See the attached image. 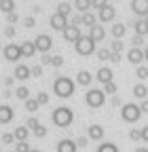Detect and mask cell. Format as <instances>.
<instances>
[{
    "mask_svg": "<svg viewBox=\"0 0 148 152\" xmlns=\"http://www.w3.org/2000/svg\"><path fill=\"white\" fill-rule=\"evenodd\" d=\"M53 93L57 95V97H70V95L74 93V83L68 78V76H59V78H55L53 83Z\"/></svg>",
    "mask_w": 148,
    "mask_h": 152,
    "instance_id": "6da1fadb",
    "label": "cell"
},
{
    "mask_svg": "<svg viewBox=\"0 0 148 152\" xmlns=\"http://www.w3.org/2000/svg\"><path fill=\"white\" fill-rule=\"evenodd\" d=\"M53 123H55V127H68L72 121H74V114H72V110L70 108H66V106H62V108H57V110H53Z\"/></svg>",
    "mask_w": 148,
    "mask_h": 152,
    "instance_id": "7a4b0ae2",
    "label": "cell"
},
{
    "mask_svg": "<svg viewBox=\"0 0 148 152\" xmlns=\"http://www.w3.org/2000/svg\"><path fill=\"white\" fill-rule=\"evenodd\" d=\"M85 102L89 108H102L104 102H106V93L102 89H89L87 95H85Z\"/></svg>",
    "mask_w": 148,
    "mask_h": 152,
    "instance_id": "3957f363",
    "label": "cell"
},
{
    "mask_svg": "<svg viewBox=\"0 0 148 152\" xmlns=\"http://www.w3.org/2000/svg\"><path fill=\"white\" fill-rule=\"evenodd\" d=\"M74 49H76L78 55H91L95 51V40L91 36H81L76 42H74Z\"/></svg>",
    "mask_w": 148,
    "mask_h": 152,
    "instance_id": "277c9868",
    "label": "cell"
},
{
    "mask_svg": "<svg viewBox=\"0 0 148 152\" xmlns=\"http://www.w3.org/2000/svg\"><path fill=\"white\" fill-rule=\"evenodd\" d=\"M121 116H123L125 123H136L142 116V110H140L138 104H125L123 110H121Z\"/></svg>",
    "mask_w": 148,
    "mask_h": 152,
    "instance_id": "5b68a950",
    "label": "cell"
},
{
    "mask_svg": "<svg viewBox=\"0 0 148 152\" xmlns=\"http://www.w3.org/2000/svg\"><path fill=\"white\" fill-rule=\"evenodd\" d=\"M2 53H4V59H7V61H17V59H21V57H23V55H21V47H19V45H13V42L7 45V47L2 49Z\"/></svg>",
    "mask_w": 148,
    "mask_h": 152,
    "instance_id": "8992f818",
    "label": "cell"
},
{
    "mask_svg": "<svg viewBox=\"0 0 148 152\" xmlns=\"http://www.w3.org/2000/svg\"><path fill=\"white\" fill-rule=\"evenodd\" d=\"M34 45H36V51L49 53L51 47H53V40H51V36H49V34H38V36H36V40H34Z\"/></svg>",
    "mask_w": 148,
    "mask_h": 152,
    "instance_id": "52a82bcc",
    "label": "cell"
},
{
    "mask_svg": "<svg viewBox=\"0 0 148 152\" xmlns=\"http://www.w3.org/2000/svg\"><path fill=\"white\" fill-rule=\"evenodd\" d=\"M127 59H129V64H133V66H140V64L144 61V51H142L140 47H133V49H129V51H127Z\"/></svg>",
    "mask_w": 148,
    "mask_h": 152,
    "instance_id": "ba28073f",
    "label": "cell"
},
{
    "mask_svg": "<svg viewBox=\"0 0 148 152\" xmlns=\"http://www.w3.org/2000/svg\"><path fill=\"white\" fill-rule=\"evenodd\" d=\"M131 11L138 17H148V0H131Z\"/></svg>",
    "mask_w": 148,
    "mask_h": 152,
    "instance_id": "9c48e42d",
    "label": "cell"
},
{
    "mask_svg": "<svg viewBox=\"0 0 148 152\" xmlns=\"http://www.w3.org/2000/svg\"><path fill=\"white\" fill-rule=\"evenodd\" d=\"M66 26H68V17H64V15H59V13L51 15V28H53V30L64 32V30H66Z\"/></svg>",
    "mask_w": 148,
    "mask_h": 152,
    "instance_id": "30bf717a",
    "label": "cell"
},
{
    "mask_svg": "<svg viewBox=\"0 0 148 152\" xmlns=\"http://www.w3.org/2000/svg\"><path fill=\"white\" fill-rule=\"evenodd\" d=\"M114 15H116V11H114V7H112V4H104V7L100 9V13H97L100 21H112Z\"/></svg>",
    "mask_w": 148,
    "mask_h": 152,
    "instance_id": "8fae6325",
    "label": "cell"
},
{
    "mask_svg": "<svg viewBox=\"0 0 148 152\" xmlns=\"http://www.w3.org/2000/svg\"><path fill=\"white\" fill-rule=\"evenodd\" d=\"M64 34V38L68 42H76L78 38H81V30H78V26H66V30L62 32Z\"/></svg>",
    "mask_w": 148,
    "mask_h": 152,
    "instance_id": "7c38bea8",
    "label": "cell"
},
{
    "mask_svg": "<svg viewBox=\"0 0 148 152\" xmlns=\"http://www.w3.org/2000/svg\"><path fill=\"white\" fill-rule=\"evenodd\" d=\"M13 76H15V78H17V80H28V78H30V76H32V70H30L28 66H23V64H19V66H17V68H15V72H13Z\"/></svg>",
    "mask_w": 148,
    "mask_h": 152,
    "instance_id": "4fadbf2b",
    "label": "cell"
},
{
    "mask_svg": "<svg viewBox=\"0 0 148 152\" xmlns=\"http://www.w3.org/2000/svg\"><path fill=\"white\" fill-rule=\"evenodd\" d=\"M112 70H110V68H100L97 70V74H95V78L102 83V85H106V83H112Z\"/></svg>",
    "mask_w": 148,
    "mask_h": 152,
    "instance_id": "5bb4252c",
    "label": "cell"
},
{
    "mask_svg": "<svg viewBox=\"0 0 148 152\" xmlns=\"http://www.w3.org/2000/svg\"><path fill=\"white\" fill-rule=\"evenodd\" d=\"M76 142H72V140H62L57 144V152H76Z\"/></svg>",
    "mask_w": 148,
    "mask_h": 152,
    "instance_id": "9a60e30c",
    "label": "cell"
},
{
    "mask_svg": "<svg viewBox=\"0 0 148 152\" xmlns=\"http://www.w3.org/2000/svg\"><path fill=\"white\" fill-rule=\"evenodd\" d=\"M133 30H136L138 36H146L148 34V21H146V17H140L138 19V21L133 23Z\"/></svg>",
    "mask_w": 148,
    "mask_h": 152,
    "instance_id": "2e32d148",
    "label": "cell"
},
{
    "mask_svg": "<svg viewBox=\"0 0 148 152\" xmlns=\"http://www.w3.org/2000/svg\"><path fill=\"white\" fill-rule=\"evenodd\" d=\"M89 36L93 38L95 42H100V40H104V36H106V30H104L102 26H97V23H95V26H91V32H89Z\"/></svg>",
    "mask_w": 148,
    "mask_h": 152,
    "instance_id": "e0dca14e",
    "label": "cell"
},
{
    "mask_svg": "<svg viewBox=\"0 0 148 152\" xmlns=\"http://www.w3.org/2000/svg\"><path fill=\"white\" fill-rule=\"evenodd\" d=\"M91 80H93V76H91L87 70H81V72L76 74V83H78L81 87H89V85H91Z\"/></svg>",
    "mask_w": 148,
    "mask_h": 152,
    "instance_id": "ac0fdd59",
    "label": "cell"
},
{
    "mask_svg": "<svg viewBox=\"0 0 148 152\" xmlns=\"http://www.w3.org/2000/svg\"><path fill=\"white\" fill-rule=\"evenodd\" d=\"M13 121V108L11 106H0V123H11Z\"/></svg>",
    "mask_w": 148,
    "mask_h": 152,
    "instance_id": "d6986e66",
    "label": "cell"
},
{
    "mask_svg": "<svg viewBox=\"0 0 148 152\" xmlns=\"http://www.w3.org/2000/svg\"><path fill=\"white\" fill-rule=\"evenodd\" d=\"M19 47H21V55H23V57H32V55L36 53V45H34V40H26V42H21Z\"/></svg>",
    "mask_w": 148,
    "mask_h": 152,
    "instance_id": "ffe728a7",
    "label": "cell"
},
{
    "mask_svg": "<svg viewBox=\"0 0 148 152\" xmlns=\"http://www.w3.org/2000/svg\"><path fill=\"white\" fill-rule=\"evenodd\" d=\"M89 137L95 140V142L102 140V137H104V127H102V125H91V127H89Z\"/></svg>",
    "mask_w": 148,
    "mask_h": 152,
    "instance_id": "44dd1931",
    "label": "cell"
},
{
    "mask_svg": "<svg viewBox=\"0 0 148 152\" xmlns=\"http://www.w3.org/2000/svg\"><path fill=\"white\" fill-rule=\"evenodd\" d=\"M13 135H15V140H17V142H28L30 129H28V127H17V129L13 131Z\"/></svg>",
    "mask_w": 148,
    "mask_h": 152,
    "instance_id": "7402d4cb",
    "label": "cell"
},
{
    "mask_svg": "<svg viewBox=\"0 0 148 152\" xmlns=\"http://www.w3.org/2000/svg\"><path fill=\"white\" fill-rule=\"evenodd\" d=\"M133 95L138 99H146V95H148V87L144 85V83H138L136 87H133Z\"/></svg>",
    "mask_w": 148,
    "mask_h": 152,
    "instance_id": "603a6c76",
    "label": "cell"
},
{
    "mask_svg": "<svg viewBox=\"0 0 148 152\" xmlns=\"http://www.w3.org/2000/svg\"><path fill=\"white\" fill-rule=\"evenodd\" d=\"M81 23H85V26H95V15L93 13H89V11H85V13H81Z\"/></svg>",
    "mask_w": 148,
    "mask_h": 152,
    "instance_id": "cb8c5ba5",
    "label": "cell"
},
{
    "mask_svg": "<svg viewBox=\"0 0 148 152\" xmlns=\"http://www.w3.org/2000/svg\"><path fill=\"white\" fill-rule=\"evenodd\" d=\"M0 11L2 13H15V0H0Z\"/></svg>",
    "mask_w": 148,
    "mask_h": 152,
    "instance_id": "d4e9b609",
    "label": "cell"
},
{
    "mask_svg": "<svg viewBox=\"0 0 148 152\" xmlns=\"http://www.w3.org/2000/svg\"><path fill=\"white\" fill-rule=\"evenodd\" d=\"M125 32H127L125 23H114V26H112V36H114V38H123Z\"/></svg>",
    "mask_w": 148,
    "mask_h": 152,
    "instance_id": "484cf974",
    "label": "cell"
},
{
    "mask_svg": "<svg viewBox=\"0 0 148 152\" xmlns=\"http://www.w3.org/2000/svg\"><path fill=\"white\" fill-rule=\"evenodd\" d=\"M97 152H119V148H116V144H112V142H106V144H100Z\"/></svg>",
    "mask_w": 148,
    "mask_h": 152,
    "instance_id": "4316f807",
    "label": "cell"
},
{
    "mask_svg": "<svg viewBox=\"0 0 148 152\" xmlns=\"http://www.w3.org/2000/svg\"><path fill=\"white\" fill-rule=\"evenodd\" d=\"M74 7H76L81 13H85V11L91 9V0H74Z\"/></svg>",
    "mask_w": 148,
    "mask_h": 152,
    "instance_id": "83f0119b",
    "label": "cell"
},
{
    "mask_svg": "<svg viewBox=\"0 0 148 152\" xmlns=\"http://www.w3.org/2000/svg\"><path fill=\"white\" fill-rule=\"evenodd\" d=\"M38 108H40V104L36 102V97H28V99H26V110H28V112H36Z\"/></svg>",
    "mask_w": 148,
    "mask_h": 152,
    "instance_id": "f1b7e54d",
    "label": "cell"
},
{
    "mask_svg": "<svg viewBox=\"0 0 148 152\" xmlns=\"http://www.w3.org/2000/svg\"><path fill=\"white\" fill-rule=\"evenodd\" d=\"M95 55H97V59H100V61H110V57H112V51H110V49H100Z\"/></svg>",
    "mask_w": 148,
    "mask_h": 152,
    "instance_id": "f546056e",
    "label": "cell"
},
{
    "mask_svg": "<svg viewBox=\"0 0 148 152\" xmlns=\"http://www.w3.org/2000/svg\"><path fill=\"white\" fill-rule=\"evenodd\" d=\"M136 76H138L140 80H146V78H148V68H146V66H138V68H136Z\"/></svg>",
    "mask_w": 148,
    "mask_h": 152,
    "instance_id": "4dcf8cb0",
    "label": "cell"
},
{
    "mask_svg": "<svg viewBox=\"0 0 148 152\" xmlns=\"http://www.w3.org/2000/svg\"><path fill=\"white\" fill-rule=\"evenodd\" d=\"M15 95H17L19 99H23V102H26V99L30 97V91H28V87H19V89L15 91Z\"/></svg>",
    "mask_w": 148,
    "mask_h": 152,
    "instance_id": "1f68e13d",
    "label": "cell"
},
{
    "mask_svg": "<svg viewBox=\"0 0 148 152\" xmlns=\"http://www.w3.org/2000/svg\"><path fill=\"white\" fill-rule=\"evenodd\" d=\"M116 91H119V87H116V83H114V80H112V83H106V85H104V93H110V95H114Z\"/></svg>",
    "mask_w": 148,
    "mask_h": 152,
    "instance_id": "d6a6232c",
    "label": "cell"
},
{
    "mask_svg": "<svg viewBox=\"0 0 148 152\" xmlns=\"http://www.w3.org/2000/svg\"><path fill=\"white\" fill-rule=\"evenodd\" d=\"M51 66L53 68H62L64 66V57L62 55H51Z\"/></svg>",
    "mask_w": 148,
    "mask_h": 152,
    "instance_id": "836d02e7",
    "label": "cell"
},
{
    "mask_svg": "<svg viewBox=\"0 0 148 152\" xmlns=\"http://www.w3.org/2000/svg\"><path fill=\"white\" fill-rule=\"evenodd\" d=\"M70 11H72V9H70V4H68V2H62V4L57 7V13H59V15H64V17H68V15H70Z\"/></svg>",
    "mask_w": 148,
    "mask_h": 152,
    "instance_id": "e575fe53",
    "label": "cell"
},
{
    "mask_svg": "<svg viewBox=\"0 0 148 152\" xmlns=\"http://www.w3.org/2000/svg\"><path fill=\"white\" fill-rule=\"evenodd\" d=\"M30 150L32 148L28 142H17V146H15V152H30Z\"/></svg>",
    "mask_w": 148,
    "mask_h": 152,
    "instance_id": "d590c367",
    "label": "cell"
},
{
    "mask_svg": "<svg viewBox=\"0 0 148 152\" xmlns=\"http://www.w3.org/2000/svg\"><path fill=\"white\" fill-rule=\"evenodd\" d=\"M32 133H34L36 137H45V135H47V127L38 125V127H34V129H32Z\"/></svg>",
    "mask_w": 148,
    "mask_h": 152,
    "instance_id": "8d00e7d4",
    "label": "cell"
},
{
    "mask_svg": "<svg viewBox=\"0 0 148 152\" xmlns=\"http://www.w3.org/2000/svg\"><path fill=\"white\" fill-rule=\"evenodd\" d=\"M129 140H131V142H140L142 140V131L140 129H131V131H129Z\"/></svg>",
    "mask_w": 148,
    "mask_h": 152,
    "instance_id": "74e56055",
    "label": "cell"
},
{
    "mask_svg": "<svg viewBox=\"0 0 148 152\" xmlns=\"http://www.w3.org/2000/svg\"><path fill=\"white\" fill-rule=\"evenodd\" d=\"M36 102H38L40 106H45V104H49V95L42 91V93H36Z\"/></svg>",
    "mask_w": 148,
    "mask_h": 152,
    "instance_id": "f35d334b",
    "label": "cell"
},
{
    "mask_svg": "<svg viewBox=\"0 0 148 152\" xmlns=\"http://www.w3.org/2000/svg\"><path fill=\"white\" fill-rule=\"evenodd\" d=\"M110 51H112V53H119V55H121V51H123V42L119 40V38H116V40L112 42V47H110Z\"/></svg>",
    "mask_w": 148,
    "mask_h": 152,
    "instance_id": "ab89813d",
    "label": "cell"
},
{
    "mask_svg": "<svg viewBox=\"0 0 148 152\" xmlns=\"http://www.w3.org/2000/svg\"><path fill=\"white\" fill-rule=\"evenodd\" d=\"M0 142H2V144H13V142H15V135H13V133H2Z\"/></svg>",
    "mask_w": 148,
    "mask_h": 152,
    "instance_id": "60d3db41",
    "label": "cell"
},
{
    "mask_svg": "<svg viewBox=\"0 0 148 152\" xmlns=\"http://www.w3.org/2000/svg\"><path fill=\"white\" fill-rule=\"evenodd\" d=\"M32 70V76H34V78H40V76H42V66H34V68H30Z\"/></svg>",
    "mask_w": 148,
    "mask_h": 152,
    "instance_id": "b9f144b4",
    "label": "cell"
},
{
    "mask_svg": "<svg viewBox=\"0 0 148 152\" xmlns=\"http://www.w3.org/2000/svg\"><path fill=\"white\" fill-rule=\"evenodd\" d=\"M38 125H40V123H38V118H34V116H32V118H28V123H26V127H28L30 131H32L34 127H38Z\"/></svg>",
    "mask_w": 148,
    "mask_h": 152,
    "instance_id": "7bdbcfd3",
    "label": "cell"
},
{
    "mask_svg": "<svg viewBox=\"0 0 148 152\" xmlns=\"http://www.w3.org/2000/svg\"><path fill=\"white\" fill-rule=\"evenodd\" d=\"M7 19H9V26H13V23H17V21H19L17 13H9V15H7Z\"/></svg>",
    "mask_w": 148,
    "mask_h": 152,
    "instance_id": "ee69618b",
    "label": "cell"
},
{
    "mask_svg": "<svg viewBox=\"0 0 148 152\" xmlns=\"http://www.w3.org/2000/svg\"><path fill=\"white\" fill-rule=\"evenodd\" d=\"M23 26H26V28H34V26H36V19H34V17H26V19H23Z\"/></svg>",
    "mask_w": 148,
    "mask_h": 152,
    "instance_id": "f6af8a7d",
    "label": "cell"
},
{
    "mask_svg": "<svg viewBox=\"0 0 148 152\" xmlns=\"http://www.w3.org/2000/svg\"><path fill=\"white\" fill-rule=\"evenodd\" d=\"M104 4H108L106 0H91V7H95V9H102Z\"/></svg>",
    "mask_w": 148,
    "mask_h": 152,
    "instance_id": "bcb514c9",
    "label": "cell"
},
{
    "mask_svg": "<svg viewBox=\"0 0 148 152\" xmlns=\"http://www.w3.org/2000/svg\"><path fill=\"white\" fill-rule=\"evenodd\" d=\"M140 110H142V114H148V97H146V99H142V104H140Z\"/></svg>",
    "mask_w": 148,
    "mask_h": 152,
    "instance_id": "7dc6e473",
    "label": "cell"
},
{
    "mask_svg": "<svg viewBox=\"0 0 148 152\" xmlns=\"http://www.w3.org/2000/svg\"><path fill=\"white\" fill-rule=\"evenodd\" d=\"M4 34H7L9 38H13V36H15V28H13V26H7V28H4Z\"/></svg>",
    "mask_w": 148,
    "mask_h": 152,
    "instance_id": "c3c4849f",
    "label": "cell"
},
{
    "mask_svg": "<svg viewBox=\"0 0 148 152\" xmlns=\"http://www.w3.org/2000/svg\"><path fill=\"white\" fill-rule=\"evenodd\" d=\"M140 131H142V140H144V142L148 144V125H146V127H142Z\"/></svg>",
    "mask_w": 148,
    "mask_h": 152,
    "instance_id": "681fc988",
    "label": "cell"
},
{
    "mask_svg": "<svg viewBox=\"0 0 148 152\" xmlns=\"http://www.w3.org/2000/svg\"><path fill=\"white\" fill-rule=\"evenodd\" d=\"M142 38H144V36H138V34L133 36V40H131V42H133V47H140V45H142Z\"/></svg>",
    "mask_w": 148,
    "mask_h": 152,
    "instance_id": "f907efd6",
    "label": "cell"
},
{
    "mask_svg": "<svg viewBox=\"0 0 148 152\" xmlns=\"http://www.w3.org/2000/svg\"><path fill=\"white\" fill-rule=\"evenodd\" d=\"M76 146H78V148H85V146H87V137H78V140H76Z\"/></svg>",
    "mask_w": 148,
    "mask_h": 152,
    "instance_id": "816d5d0a",
    "label": "cell"
},
{
    "mask_svg": "<svg viewBox=\"0 0 148 152\" xmlns=\"http://www.w3.org/2000/svg\"><path fill=\"white\" fill-rule=\"evenodd\" d=\"M110 61H112V64H119V61H121V55H119V53H112V57H110Z\"/></svg>",
    "mask_w": 148,
    "mask_h": 152,
    "instance_id": "f5cc1de1",
    "label": "cell"
},
{
    "mask_svg": "<svg viewBox=\"0 0 148 152\" xmlns=\"http://www.w3.org/2000/svg\"><path fill=\"white\" fill-rule=\"evenodd\" d=\"M42 66H51V55H45L42 57Z\"/></svg>",
    "mask_w": 148,
    "mask_h": 152,
    "instance_id": "db71d44e",
    "label": "cell"
},
{
    "mask_svg": "<svg viewBox=\"0 0 148 152\" xmlns=\"http://www.w3.org/2000/svg\"><path fill=\"white\" fill-rule=\"evenodd\" d=\"M4 85H7V87H11V85H13V78H11V76H9V78H4Z\"/></svg>",
    "mask_w": 148,
    "mask_h": 152,
    "instance_id": "11a10c76",
    "label": "cell"
},
{
    "mask_svg": "<svg viewBox=\"0 0 148 152\" xmlns=\"http://www.w3.org/2000/svg\"><path fill=\"white\" fill-rule=\"evenodd\" d=\"M119 104H121V99H119L116 95H114V97H112V106H119Z\"/></svg>",
    "mask_w": 148,
    "mask_h": 152,
    "instance_id": "9f6ffc18",
    "label": "cell"
},
{
    "mask_svg": "<svg viewBox=\"0 0 148 152\" xmlns=\"http://www.w3.org/2000/svg\"><path fill=\"white\" fill-rule=\"evenodd\" d=\"M136 152H148V148H144V146H142V148H136Z\"/></svg>",
    "mask_w": 148,
    "mask_h": 152,
    "instance_id": "6f0895ef",
    "label": "cell"
},
{
    "mask_svg": "<svg viewBox=\"0 0 148 152\" xmlns=\"http://www.w3.org/2000/svg\"><path fill=\"white\" fill-rule=\"evenodd\" d=\"M144 59H146V61H148V47H146V49H144Z\"/></svg>",
    "mask_w": 148,
    "mask_h": 152,
    "instance_id": "680465c9",
    "label": "cell"
},
{
    "mask_svg": "<svg viewBox=\"0 0 148 152\" xmlns=\"http://www.w3.org/2000/svg\"><path fill=\"white\" fill-rule=\"evenodd\" d=\"M30 152H40V150H30Z\"/></svg>",
    "mask_w": 148,
    "mask_h": 152,
    "instance_id": "91938a15",
    "label": "cell"
},
{
    "mask_svg": "<svg viewBox=\"0 0 148 152\" xmlns=\"http://www.w3.org/2000/svg\"><path fill=\"white\" fill-rule=\"evenodd\" d=\"M146 21H148V17H146Z\"/></svg>",
    "mask_w": 148,
    "mask_h": 152,
    "instance_id": "94428289",
    "label": "cell"
},
{
    "mask_svg": "<svg viewBox=\"0 0 148 152\" xmlns=\"http://www.w3.org/2000/svg\"><path fill=\"white\" fill-rule=\"evenodd\" d=\"M0 152H2V150H0Z\"/></svg>",
    "mask_w": 148,
    "mask_h": 152,
    "instance_id": "6125c7cd",
    "label": "cell"
},
{
    "mask_svg": "<svg viewBox=\"0 0 148 152\" xmlns=\"http://www.w3.org/2000/svg\"><path fill=\"white\" fill-rule=\"evenodd\" d=\"M13 152H15V150H13Z\"/></svg>",
    "mask_w": 148,
    "mask_h": 152,
    "instance_id": "be15d7a7",
    "label": "cell"
}]
</instances>
